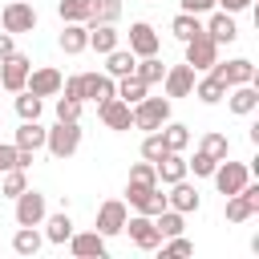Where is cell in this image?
Returning <instances> with one entry per match:
<instances>
[{"mask_svg":"<svg viewBox=\"0 0 259 259\" xmlns=\"http://www.w3.org/2000/svg\"><path fill=\"white\" fill-rule=\"evenodd\" d=\"M77 146H81V121H57L53 130H45V150H49L57 162L73 158Z\"/></svg>","mask_w":259,"mask_h":259,"instance_id":"6da1fadb","label":"cell"},{"mask_svg":"<svg viewBox=\"0 0 259 259\" xmlns=\"http://www.w3.org/2000/svg\"><path fill=\"white\" fill-rule=\"evenodd\" d=\"M130 113H134V125L138 130H162L166 121H170V97H142L138 105H130Z\"/></svg>","mask_w":259,"mask_h":259,"instance_id":"7a4b0ae2","label":"cell"},{"mask_svg":"<svg viewBox=\"0 0 259 259\" xmlns=\"http://www.w3.org/2000/svg\"><path fill=\"white\" fill-rule=\"evenodd\" d=\"M125 202L138 210V214H158L166 206V194L158 190V182H125Z\"/></svg>","mask_w":259,"mask_h":259,"instance_id":"3957f363","label":"cell"},{"mask_svg":"<svg viewBox=\"0 0 259 259\" xmlns=\"http://www.w3.org/2000/svg\"><path fill=\"white\" fill-rule=\"evenodd\" d=\"M0 28L4 32H32L36 28V8L24 4V0H8L4 12H0Z\"/></svg>","mask_w":259,"mask_h":259,"instance_id":"277c9868","label":"cell"},{"mask_svg":"<svg viewBox=\"0 0 259 259\" xmlns=\"http://www.w3.org/2000/svg\"><path fill=\"white\" fill-rule=\"evenodd\" d=\"M45 223V194L24 186L16 194V227H40Z\"/></svg>","mask_w":259,"mask_h":259,"instance_id":"5b68a950","label":"cell"},{"mask_svg":"<svg viewBox=\"0 0 259 259\" xmlns=\"http://www.w3.org/2000/svg\"><path fill=\"white\" fill-rule=\"evenodd\" d=\"M255 210H259V186L243 182V190L227 194V223H247Z\"/></svg>","mask_w":259,"mask_h":259,"instance_id":"8992f818","label":"cell"},{"mask_svg":"<svg viewBox=\"0 0 259 259\" xmlns=\"http://www.w3.org/2000/svg\"><path fill=\"white\" fill-rule=\"evenodd\" d=\"M28 69H32V61H28L24 53H8V57L0 61V89L20 93L24 81H28Z\"/></svg>","mask_w":259,"mask_h":259,"instance_id":"52a82bcc","label":"cell"},{"mask_svg":"<svg viewBox=\"0 0 259 259\" xmlns=\"http://www.w3.org/2000/svg\"><path fill=\"white\" fill-rule=\"evenodd\" d=\"M210 77H219L227 89H231V85H247V81H255V65H251L247 57H235V61H214V65H210Z\"/></svg>","mask_w":259,"mask_h":259,"instance_id":"ba28073f","label":"cell"},{"mask_svg":"<svg viewBox=\"0 0 259 259\" xmlns=\"http://www.w3.org/2000/svg\"><path fill=\"white\" fill-rule=\"evenodd\" d=\"M214 186H219V194H235V190H243V182H251V170L243 166V162H231V158H223L219 166H214Z\"/></svg>","mask_w":259,"mask_h":259,"instance_id":"9c48e42d","label":"cell"},{"mask_svg":"<svg viewBox=\"0 0 259 259\" xmlns=\"http://www.w3.org/2000/svg\"><path fill=\"white\" fill-rule=\"evenodd\" d=\"M214 61H219V45L206 36V28H202L198 36H190V40H186V65H190L194 73H198V69H210Z\"/></svg>","mask_w":259,"mask_h":259,"instance_id":"30bf717a","label":"cell"},{"mask_svg":"<svg viewBox=\"0 0 259 259\" xmlns=\"http://www.w3.org/2000/svg\"><path fill=\"white\" fill-rule=\"evenodd\" d=\"M97 117H101V125H105V130H117V134L134 125V113H130V105H125L117 93H113V97H105V101H97Z\"/></svg>","mask_w":259,"mask_h":259,"instance_id":"8fae6325","label":"cell"},{"mask_svg":"<svg viewBox=\"0 0 259 259\" xmlns=\"http://www.w3.org/2000/svg\"><path fill=\"white\" fill-rule=\"evenodd\" d=\"M125 235H130V243L134 247H142V251H154L158 243H162V235H158V227H154V219L150 214H134V219H125V227H121Z\"/></svg>","mask_w":259,"mask_h":259,"instance_id":"7c38bea8","label":"cell"},{"mask_svg":"<svg viewBox=\"0 0 259 259\" xmlns=\"http://www.w3.org/2000/svg\"><path fill=\"white\" fill-rule=\"evenodd\" d=\"M61 73L53 69V65H40V69H28V81H24V89L28 93H36V97H53V93H61Z\"/></svg>","mask_w":259,"mask_h":259,"instance_id":"4fadbf2b","label":"cell"},{"mask_svg":"<svg viewBox=\"0 0 259 259\" xmlns=\"http://www.w3.org/2000/svg\"><path fill=\"white\" fill-rule=\"evenodd\" d=\"M121 227H125V202H121V198L101 202V206H97V227H93V231H101V235L109 239V235H121Z\"/></svg>","mask_w":259,"mask_h":259,"instance_id":"5bb4252c","label":"cell"},{"mask_svg":"<svg viewBox=\"0 0 259 259\" xmlns=\"http://www.w3.org/2000/svg\"><path fill=\"white\" fill-rule=\"evenodd\" d=\"M162 85H166V97H190V89H194V69L182 61V65H170L166 73H162Z\"/></svg>","mask_w":259,"mask_h":259,"instance_id":"9a60e30c","label":"cell"},{"mask_svg":"<svg viewBox=\"0 0 259 259\" xmlns=\"http://www.w3.org/2000/svg\"><path fill=\"white\" fill-rule=\"evenodd\" d=\"M198 186H190L186 178H178V182H170V194H166V206H174L178 214H190V210H198Z\"/></svg>","mask_w":259,"mask_h":259,"instance_id":"2e32d148","label":"cell"},{"mask_svg":"<svg viewBox=\"0 0 259 259\" xmlns=\"http://www.w3.org/2000/svg\"><path fill=\"white\" fill-rule=\"evenodd\" d=\"M69 251H73L77 259H101V255H105V235H101V231L69 235Z\"/></svg>","mask_w":259,"mask_h":259,"instance_id":"e0dca14e","label":"cell"},{"mask_svg":"<svg viewBox=\"0 0 259 259\" xmlns=\"http://www.w3.org/2000/svg\"><path fill=\"white\" fill-rule=\"evenodd\" d=\"M223 97H227V109H231V113H239V117L255 113V105H259V93H255V85H251V81H247V85H231Z\"/></svg>","mask_w":259,"mask_h":259,"instance_id":"ac0fdd59","label":"cell"},{"mask_svg":"<svg viewBox=\"0 0 259 259\" xmlns=\"http://www.w3.org/2000/svg\"><path fill=\"white\" fill-rule=\"evenodd\" d=\"M154 174H158V182H178V178H186L190 170H186V158H182V150H166L158 162H154Z\"/></svg>","mask_w":259,"mask_h":259,"instance_id":"d6986e66","label":"cell"},{"mask_svg":"<svg viewBox=\"0 0 259 259\" xmlns=\"http://www.w3.org/2000/svg\"><path fill=\"white\" fill-rule=\"evenodd\" d=\"M113 97V77L109 73H81V101H105Z\"/></svg>","mask_w":259,"mask_h":259,"instance_id":"ffe728a7","label":"cell"},{"mask_svg":"<svg viewBox=\"0 0 259 259\" xmlns=\"http://www.w3.org/2000/svg\"><path fill=\"white\" fill-rule=\"evenodd\" d=\"M202 28H206V36H210L214 45H231V40L239 36V28H235V12H214Z\"/></svg>","mask_w":259,"mask_h":259,"instance_id":"44dd1931","label":"cell"},{"mask_svg":"<svg viewBox=\"0 0 259 259\" xmlns=\"http://www.w3.org/2000/svg\"><path fill=\"white\" fill-rule=\"evenodd\" d=\"M130 53H134V57H150V53H158V32H154L146 20L130 24Z\"/></svg>","mask_w":259,"mask_h":259,"instance_id":"7402d4cb","label":"cell"},{"mask_svg":"<svg viewBox=\"0 0 259 259\" xmlns=\"http://www.w3.org/2000/svg\"><path fill=\"white\" fill-rule=\"evenodd\" d=\"M57 45H61V53H69V57L85 53V49H89V24H65V32L57 36Z\"/></svg>","mask_w":259,"mask_h":259,"instance_id":"603a6c76","label":"cell"},{"mask_svg":"<svg viewBox=\"0 0 259 259\" xmlns=\"http://www.w3.org/2000/svg\"><path fill=\"white\" fill-rule=\"evenodd\" d=\"M134 65H138V57H134L130 49H109V53H105V73H109L113 81H117V77H130Z\"/></svg>","mask_w":259,"mask_h":259,"instance_id":"cb8c5ba5","label":"cell"},{"mask_svg":"<svg viewBox=\"0 0 259 259\" xmlns=\"http://www.w3.org/2000/svg\"><path fill=\"white\" fill-rule=\"evenodd\" d=\"M12 146H20V150H40L45 146V125H40V117H32V121H20V130H16V142Z\"/></svg>","mask_w":259,"mask_h":259,"instance_id":"d4e9b609","label":"cell"},{"mask_svg":"<svg viewBox=\"0 0 259 259\" xmlns=\"http://www.w3.org/2000/svg\"><path fill=\"white\" fill-rule=\"evenodd\" d=\"M113 93H117L125 105H138V101L150 93V85H146V81H138V77L130 73V77H117V81H113Z\"/></svg>","mask_w":259,"mask_h":259,"instance_id":"484cf974","label":"cell"},{"mask_svg":"<svg viewBox=\"0 0 259 259\" xmlns=\"http://www.w3.org/2000/svg\"><path fill=\"white\" fill-rule=\"evenodd\" d=\"M69 235H73V219H69V210L61 206L57 214L45 219V239H49V243H65Z\"/></svg>","mask_w":259,"mask_h":259,"instance_id":"4316f807","label":"cell"},{"mask_svg":"<svg viewBox=\"0 0 259 259\" xmlns=\"http://www.w3.org/2000/svg\"><path fill=\"white\" fill-rule=\"evenodd\" d=\"M117 40H121V32L113 24H89V49L109 53V49H117Z\"/></svg>","mask_w":259,"mask_h":259,"instance_id":"83f0119b","label":"cell"},{"mask_svg":"<svg viewBox=\"0 0 259 259\" xmlns=\"http://www.w3.org/2000/svg\"><path fill=\"white\" fill-rule=\"evenodd\" d=\"M121 16V0H89V20L85 24H113Z\"/></svg>","mask_w":259,"mask_h":259,"instance_id":"f1b7e54d","label":"cell"},{"mask_svg":"<svg viewBox=\"0 0 259 259\" xmlns=\"http://www.w3.org/2000/svg\"><path fill=\"white\" fill-rule=\"evenodd\" d=\"M162 73H166V65L158 61V53L138 57V65H134V77H138V81H146V85H158V81H162Z\"/></svg>","mask_w":259,"mask_h":259,"instance_id":"f546056e","label":"cell"},{"mask_svg":"<svg viewBox=\"0 0 259 259\" xmlns=\"http://www.w3.org/2000/svg\"><path fill=\"white\" fill-rule=\"evenodd\" d=\"M170 32H174V36H178V40L186 45L190 36H198V32H202V20H198L194 12H178V16L170 20Z\"/></svg>","mask_w":259,"mask_h":259,"instance_id":"4dcf8cb0","label":"cell"},{"mask_svg":"<svg viewBox=\"0 0 259 259\" xmlns=\"http://www.w3.org/2000/svg\"><path fill=\"white\" fill-rule=\"evenodd\" d=\"M190 93H194L202 105H219V101H223V93H227V85H223L219 77H206V81H198Z\"/></svg>","mask_w":259,"mask_h":259,"instance_id":"1f68e13d","label":"cell"},{"mask_svg":"<svg viewBox=\"0 0 259 259\" xmlns=\"http://www.w3.org/2000/svg\"><path fill=\"white\" fill-rule=\"evenodd\" d=\"M158 134H162L166 150H186V146H190V130H186L182 121H166V125H162Z\"/></svg>","mask_w":259,"mask_h":259,"instance_id":"d6a6232c","label":"cell"},{"mask_svg":"<svg viewBox=\"0 0 259 259\" xmlns=\"http://www.w3.org/2000/svg\"><path fill=\"white\" fill-rule=\"evenodd\" d=\"M40 243H45V239L36 235V227H20V231L12 235V251H16V255H36Z\"/></svg>","mask_w":259,"mask_h":259,"instance_id":"836d02e7","label":"cell"},{"mask_svg":"<svg viewBox=\"0 0 259 259\" xmlns=\"http://www.w3.org/2000/svg\"><path fill=\"white\" fill-rule=\"evenodd\" d=\"M57 12H61L65 24H85L89 20V0H61Z\"/></svg>","mask_w":259,"mask_h":259,"instance_id":"e575fe53","label":"cell"},{"mask_svg":"<svg viewBox=\"0 0 259 259\" xmlns=\"http://www.w3.org/2000/svg\"><path fill=\"white\" fill-rule=\"evenodd\" d=\"M198 150L210 154L214 162H223V158L231 154V142H227V134H214V130H210V134H202V146H198Z\"/></svg>","mask_w":259,"mask_h":259,"instance_id":"d590c367","label":"cell"},{"mask_svg":"<svg viewBox=\"0 0 259 259\" xmlns=\"http://www.w3.org/2000/svg\"><path fill=\"white\" fill-rule=\"evenodd\" d=\"M24 186H28V170H20V166H8V170H4V182H0V190H4L8 198H16Z\"/></svg>","mask_w":259,"mask_h":259,"instance_id":"8d00e7d4","label":"cell"},{"mask_svg":"<svg viewBox=\"0 0 259 259\" xmlns=\"http://www.w3.org/2000/svg\"><path fill=\"white\" fill-rule=\"evenodd\" d=\"M16 113H20V121L40 117V97H36V93H20V97H16Z\"/></svg>","mask_w":259,"mask_h":259,"instance_id":"74e56055","label":"cell"},{"mask_svg":"<svg viewBox=\"0 0 259 259\" xmlns=\"http://www.w3.org/2000/svg\"><path fill=\"white\" fill-rule=\"evenodd\" d=\"M81 105L77 97H57V121H81Z\"/></svg>","mask_w":259,"mask_h":259,"instance_id":"f35d334b","label":"cell"},{"mask_svg":"<svg viewBox=\"0 0 259 259\" xmlns=\"http://www.w3.org/2000/svg\"><path fill=\"white\" fill-rule=\"evenodd\" d=\"M162 154H166V142H162V134H158V130H150V134H146V142H142V158H146V162H158Z\"/></svg>","mask_w":259,"mask_h":259,"instance_id":"ab89813d","label":"cell"},{"mask_svg":"<svg viewBox=\"0 0 259 259\" xmlns=\"http://www.w3.org/2000/svg\"><path fill=\"white\" fill-rule=\"evenodd\" d=\"M214 166H219V162H214L210 154H202V150H198L194 158H186V170H194V178H210V174H214Z\"/></svg>","mask_w":259,"mask_h":259,"instance_id":"60d3db41","label":"cell"},{"mask_svg":"<svg viewBox=\"0 0 259 259\" xmlns=\"http://www.w3.org/2000/svg\"><path fill=\"white\" fill-rule=\"evenodd\" d=\"M130 182H150V186H154V182H158L154 162H146V158H142V162H134V166H130Z\"/></svg>","mask_w":259,"mask_h":259,"instance_id":"b9f144b4","label":"cell"},{"mask_svg":"<svg viewBox=\"0 0 259 259\" xmlns=\"http://www.w3.org/2000/svg\"><path fill=\"white\" fill-rule=\"evenodd\" d=\"M162 255H194V243L182 239V235H170V243H158Z\"/></svg>","mask_w":259,"mask_h":259,"instance_id":"7bdbcfd3","label":"cell"},{"mask_svg":"<svg viewBox=\"0 0 259 259\" xmlns=\"http://www.w3.org/2000/svg\"><path fill=\"white\" fill-rule=\"evenodd\" d=\"M210 8H214V0H182V12H194V16H202Z\"/></svg>","mask_w":259,"mask_h":259,"instance_id":"ee69618b","label":"cell"},{"mask_svg":"<svg viewBox=\"0 0 259 259\" xmlns=\"http://www.w3.org/2000/svg\"><path fill=\"white\" fill-rule=\"evenodd\" d=\"M8 166H16V146H4V142H0V174H4Z\"/></svg>","mask_w":259,"mask_h":259,"instance_id":"f6af8a7d","label":"cell"},{"mask_svg":"<svg viewBox=\"0 0 259 259\" xmlns=\"http://www.w3.org/2000/svg\"><path fill=\"white\" fill-rule=\"evenodd\" d=\"M214 4H223V12H243L251 0H214Z\"/></svg>","mask_w":259,"mask_h":259,"instance_id":"bcb514c9","label":"cell"},{"mask_svg":"<svg viewBox=\"0 0 259 259\" xmlns=\"http://www.w3.org/2000/svg\"><path fill=\"white\" fill-rule=\"evenodd\" d=\"M8 53H16V45H12V32H0V61H4Z\"/></svg>","mask_w":259,"mask_h":259,"instance_id":"7dc6e473","label":"cell"},{"mask_svg":"<svg viewBox=\"0 0 259 259\" xmlns=\"http://www.w3.org/2000/svg\"><path fill=\"white\" fill-rule=\"evenodd\" d=\"M16 166L28 170V166H32V150H20V146H16Z\"/></svg>","mask_w":259,"mask_h":259,"instance_id":"c3c4849f","label":"cell"}]
</instances>
